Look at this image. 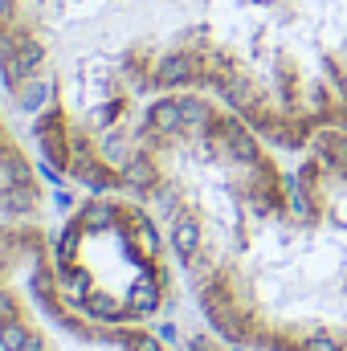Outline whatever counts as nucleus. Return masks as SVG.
Listing matches in <instances>:
<instances>
[{
  "label": "nucleus",
  "instance_id": "5",
  "mask_svg": "<svg viewBox=\"0 0 347 351\" xmlns=\"http://www.w3.org/2000/svg\"><path fill=\"white\" fill-rule=\"evenodd\" d=\"M0 351H168L143 323L82 315L58 286L37 221H0Z\"/></svg>",
  "mask_w": 347,
  "mask_h": 351
},
{
  "label": "nucleus",
  "instance_id": "6",
  "mask_svg": "<svg viewBox=\"0 0 347 351\" xmlns=\"http://www.w3.org/2000/svg\"><path fill=\"white\" fill-rule=\"evenodd\" d=\"M45 208V188L21 143L8 106L0 102V221H37Z\"/></svg>",
  "mask_w": 347,
  "mask_h": 351
},
{
  "label": "nucleus",
  "instance_id": "2",
  "mask_svg": "<svg viewBox=\"0 0 347 351\" xmlns=\"http://www.w3.org/2000/svg\"><path fill=\"white\" fill-rule=\"evenodd\" d=\"M258 16V0H0V94L45 168L131 192L147 102L196 90L241 110Z\"/></svg>",
  "mask_w": 347,
  "mask_h": 351
},
{
  "label": "nucleus",
  "instance_id": "3",
  "mask_svg": "<svg viewBox=\"0 0 347 351\" xmlns=\"http://www.w3.org/2000/svg\"><path fill=\"white\" fill-rule=\"evenodd\" d=\"M250 94L237 110L278 152L347 127V0H258Z\"/></svg>",
  "mask_w": 347,
  "mask_h": 351
},
{
  "label": "nucleus",
  "instance_id": "4",
  "mask_svg": "<svg viewBox=\"0 0 347 351\" xmlns=\"http://www.w3.org/2000/svg\"><path fill=\"white\" fill-rule=\"evenodd\" d=\"M62 294L102 323H147L172 302V245L135 192H90L53 241Z\"/></svg>",
  "mask_w": 347,
  "mask_h": 351
},
{
  "label": "nucleus",
  "instance_id": "1",
  "mask_svg": "<svg viewBox=\"0 0 347 351\" xmlns=\"http://www.w3.org/2000/svg\"><path fill=\"white\" fill-rule=\"evenodd\" d=\"M131 192L225 343L347 351V127L278 152L213 94H164L135 127Z\"/></svg>",
  "mask_w": 347,
  "mask_h": 351
}]
</instances>
